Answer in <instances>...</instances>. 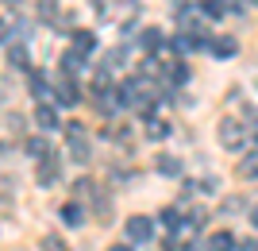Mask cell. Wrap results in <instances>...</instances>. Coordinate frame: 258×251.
<instances>
[{
    "mask_svg": "<svg viewBox=\"0 0 258 251\" xmlns=\"http://www.w3.org/2000/svg\"><path fill=\"white\" fill-rule=\"evenodd\" d=\"M158 174L181 178V159H173V155H158Z\"/></svg>",
    "mask_w": 258,
    "mask_h": 251,
    "instance_id": "12",
    "label": "cell"
},
{
    "mask_svg": "<svg viewBox=\"0 0 258 251\" xmlns=\"http://www.w3.org/2000/svg\"><path fill=\"white\" fill-rule=\"evenodd\" d=\"M93 46H97V35H93V31H85V27H81V31H74V51L89 55Z\"/></svg>",
    "mask_w": 258,
    "mask_h": 251,
    "instance_id": "13",
    "label": "cell"
},
{
    "mask_svg": "<svg viewBox=\"0 0 258 251\" xmlns=\"http://www.w3.org/2000/svg\"><path fill=\"white\" fill-rule=\"evenodd\" d=\"M197 8L205 12L208 20H220V16H224V0H201V4H197Z\"/></svg>",
    "mask_w": 258,
    "mask_h": 251,
    "instance_id": "17",
    "label": "cell"
},
{
    "mask_svg": "<svg viewBox=\"0 0 258 251\" xmlns=\"http://www.w3.org/2000/svg\"><path fill=\"white\" fill-rule=\"evenodd\" d=\"M235 51H239V43L231 39V35H216V39H212V55L216 58H231Z\"/></svg>",
    "mask_w": 258,
    "mask_h": 251,
    "instance_id": "8",
    "label": "cell"
},
{
    "mask_svg": "<svg viewBox=\"0 0 258 251\" xmlns=\"http://www.w3.org/2000/svg\"><path fill=\"white\" fill-rule=\"evenodd\" d=\"M220 143L224 147H243V139H247V131H243V124L239 120H220Z\"/></svg>",
    "mask_w": 258,
    "mask_h": 251,
    "instance_id": "2",
    "label": "cell"
},
{
    "mask_svg": "<svg viewBox=\"0 0 258 251\" xmlns=\"http://www.w3.org/2000/svg\"><path fill=\"white\" fill-rule=\"evenodd\" d=\"M123 232H127V240H131V243H147V240L154 236V220L139 213V217H131L127 224H123Z\"/></svg>",
    "mask_w": 258,
    "mask_h": 251,
    "instance_id": "1",
    "label": "cell"
},
{
    "mask_svg": "<svg viewBox=\"0 0 258 251\" xmlns=\"http://www.w3.org/2000/svg\"><path fill=\"white\" fill-rule=\"evenodd\" d=\"M8 4H12V0H8Z\"/></svg>",
    "mask_w": 258,
    "mask_h": 251,
    "instance_id": "27",
    "label": "cell"
},
{
    "mask_svg": "<svg viewBox=\"0 0 258 251\" xmlns=\"http://www.w3.org/2000/svg\"><path fill=\"white\" fill-rule=\"evenodd\" d=\"M147 135H151V139H166V135H170V124L166 120H151L147 124Z\"/></svg>",
    "mask_w": 258,
    "mask_h": 251,
    "instance_id": "21",
    "label": "cell"
},
{
    "mask_svg": "<svg viewBox=\"0 0 258 251\" xmlns=\"http://www.w3.org/2000/svg\"><path fill=\"white\" fill-rule=\"evenodd\" d=\"M62 220L70 224V228H81V224H85V209L77 205V201H66L62 205Z\"/></svg>",
    "mask_w": 258,
    "mask_h": 251,
    "instance_id": "7",
    "label": "cell"
},
{
    "mask_svg": "<svg viewBox=\"0 0 258 251\" xmlns=\"http://www.w3.org/2000/svg\"><path fill=\"white\" fill-rule=\"evenodd\" d=\"M93 189H97V186H93L89 178H77V182H74V197H81V201H85V197H93Z\"/></svg>",
    "mask_w": 258,
    "mask_h": 251,
    "instance_id": "22",
    "label": "cell"
},
{
    "mask_svg": "<svg viewBox=\"0 0 258 251\" xmlns=\"http://www.w3.org/2000/svg\"><path fill=\"white\" fill-rule=\"evenodd\" d=\"M35 124H39L43 131H54V128H58V112H54V105L39 101V109H35Z\"/></svg>",
    "mask_w": 258,
    "mask_h": 251,
    "instance_id": "4",
    "label": "cell"
},
{
    "mask_svg": "<svg viewBox=\"0 0 258 251\" xmlns=\"http://www.w3.org/2000/svg\"><path fill=\"white\" fill-rule=\"evenodd\" d=\"M8 62L16 66V70H31V62H27V46H23V43H8Z\"/></svg>",
    "mask_w": 258,
    "mask_h": 251,
    "instance_id": "9",
    "label": "cell"
},
{
    "mask_svg": "<svg viewBox=\"0 0 258 251\" xmlns=\"http://www.w3.org/2000/svg\"><path fill=\"white\" fill-rule=\"evenodd\" d=\"M239 178H247V182H254V178H258V151L247 155V159L239 163Z\"/></svg>",
    "mask_w": 258,
    "mask_h": 251,
    "instance_id": "14",
    "label": "cell"
},
{
    "mask_svg": "<svg viewBox=\"0 0 258 251\" xmlns=\"http://www.w3.org/2000/svg\"><path fill=\"white\" fill-rule=\"evenodd\" d=\"M108 251H131V247H127V243H116V247H108Z\"/></svg>",
    "mask_w": 258,
    "mask_h": 251,
    "instance_id": "24",
    "label": "cell"
},
{
    "mask_svg": "<svg viewBox=\"0 0 258 251\" xmlns=\"http://www.w3.org/2000/svg\"><path fill=\"white\" fill-rule=\"evenodd\" d=\"M173 70H170V77L173 81H177V85H185V81H189V70H185V62H170Z\"/></svg>",
    "mask_w": 258,
    "mask_h": 251,
    "instance_id": "23",
    "label": "cell"
},
{
    "mask_svg": "<svg viewBox=\"0 0 258 251\" xmlns=\"http://www.w3.org/2000/svg\"><path fill=\"white\" fill-rule=\"evenodd\" d=\"M254 143H258V128H254Z\"/></svg>",
    "mask_w": 258,
    "mask_h": 251,
    "instance_id": "26",
    "label": "cell"
},
{
    "mask_svg": "<svg viewBox=\"0 0 258 251\" xmlns=\"http://www.w3.org/2000/svg\"><path fill=\"white\" fill-rule=\"evenodd\" d=\"M54 101H58V105H77V101H81V89H77L74 77H62V81H58V89H54Z\"/></svg>",
    "mask_w": 258,
    "mask_h": 251,
    "instance_id": "3",
    "label": "cell"
},
{
    "mask_svg": "<svg viewBox=\"0 0 258 251\" xmlns=\"http://www.w3.org/2000/svg\"><path fill=\"white\" fill-rule=\"evenodd\" d=\"M170 43H173V51H177V55H189V51H197V39H193V35H189V31L173 35Z\"/></svg>",
    "mask_w": 258,
    "mask_h": 251,
    "instance_id": "15",
    "label": "cell"
},
{
    "mask_svg": "<svg viewBox=\"0 0 258 251\" xmlns=\"http://www.w3.org/2000/svg\"><path fill=\"white\" fill-rule=\"evenodd\" d=\"M54 178H58V163H54V159H43V163H39V182L50 186Z\"/></svg>",
    "mask_w": 258,
    "mask_h": 251,
    "instance_id": "16",
    "label": "cell"
},
{
    "mask_svg": "<svg viewBox=\"0 0 258 251\" xmlns=\"http://www.w3.org/2000/svg\"><path fill=\"white\" fill-rule=\"evenodd\" d=\"M62 70H66V77L81 74V70H85V55H81V51H74V46H70V51H66V55H62Z\"/></svg>",
    "mask_w": 258,
    "mask_h": 251,
    "instance_id": "5",
    "label": "cell"
},
{
    "mask_svg": "<svg viewBox=\"0 0 258 251\" xmlns=\"http://www.w3.org/2000/svg\"><path fill=\"white\" fill-rule=\"evenodd\" d=\"M116 97H119V105H123V109H127V105H135V109H139V81H135V77H131V81H123V85L116 89Z\"/></svg>",
    "mask_w": 258,
    "mask_h": 251,
    "instance_id": "6",
    "label": "cell"
},
{
    "mask_svg": "<svg viewBox=\"0 0 258 251\" xmlns=\"http://www.w3.org/2000/svg\"><path fill=\"white\" fill-rule=\"evenodd\" d=\"M235 247V236L231 232H212L208 236V251H231Z\"/></svg>",
    "mask_w": 258,
    "mask_h": 251,
    "instance_id": "11",
    "label": "cell"
},
{
    "mask_svg": "<svg viewBox=\"0 0 258 251\" xmlns=\"http://www.w3.org/2000/svg\"><path fill=\"white\" fill-rule=\"evenodd\" d=\"M254 4H258V0H254Z\"/></svg>",
    "mask_w": 258,
    "mask_h": 251,
    "instance_id": "28",
    "label": "cell"
},
{
    "mask_svg": "<svg viewBox=\"0 0 258 251\" xmlns=\"http://www.w3.org/2000/svg\"><path fill=\"white\" fill-rule=\"evenodd\" d=\"M39 247H43V251H70V243H66L62 236H54V232H46V236H43V243H39Z\"/></svg>",
    "mask_w": 258,
    "mask_h": 251,
    "instance_id": "18",
    "label": "cell"
},
{
    "mask_svg": "<svg viewBox=\"0 0 258 251\" xmlns=\"http://www.w3.org/2000/svg\"><path fill=\"white\" fill-rule=\"evenodd\" d=\"M250 220H254V228H258V209H250Z\"/></svg>",
    "mask_w": 258,
    "mask_h": 251,
    "instance_id": "25",
    "label": "cell"
},
{
    "mask_svg": "<svg viewBox=\"0 0 258 251\" xmlns=\"http://www.w3.org/2000/svg\"><path fill=\"white\" fill-rule=\"evenodd\" d=\"M139 46L154 55V51L162 46V31H158V27H143V31H139Z\"/></svg>",
    "mask_w": 258,
    "mask_h": 251,
    "instance_id": "10",
    "label": "cell"
},
{
    "mask_svg": "<svg viewBox=\"0 0 258 251\" xmlns=\"http://www.w3.org/2000/svg\"><path fill=\"white\" fill-rule=\"evenodd\" d=\"M27 155H35V159H50V151H46V139H43V135L27 139Z\"/></svg>",
    "mask_w": 258,
    "mask_h": 251,
    "instance_id": "19",
    "label": "cell"
},
{
    "mask_svg": "<svg viewBox=\"0 0 258 251\" xmlns=\"http://www.w3.org/2000/svg\"><path fill=\"white\" fill-rule=\"evenodd\" d=\"M31 93H35V97H39V101H43L46 93H50V85H46V77L39 74V70H31Z\"/></svg>",
    "mask_w": 258,
    "mask_h": 251,
    "instance_id": "20",
    "label": "cell"
}]
</instances>
